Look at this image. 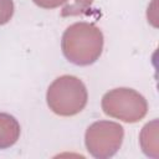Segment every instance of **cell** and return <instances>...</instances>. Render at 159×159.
<instances>
[{"label": "cell", "instance_id": "obj_4", "mask_svg": "<svg viewBox=\"0 0 159 159\" xmlns=\"http://www.w3.org/2000/svg\"><path fill=\"white\" fill-rule=\"evenodd\" d=\"M123 134V128L118 123L109 120L96 122L86 132L87 150L94 158H109L120 148Z\"/></svg>", "mask_w": 159, "mask_h": 159}, {"label": "cell", "instance_id": "obj_1", "mask_svg": "<svg viewBox=\"0 0 159 159\" xmlns=\"http://www.w3.org/2000/svg\"><path fill=\"white\" fill-rule=\"evenodd\" d=\"M61 47L65 57L80 66H87L98 60L103 48L102 31L88 22H76L66 29Z\"/></svg>", "mask_w": 159, "mask_h": 159}, {"label": "cell", "instance_id": "obj_2", "mask_svg": "<svg viewBox=\"0 0 159 159\" xmlns=\"http://www.w3.org/2000/svg\"><path fill=\"white\" fill-rule=\"evenodd\" d=\"M87 89L83 82L70 75L56 78L47 89V104L58 116H75L87 103Z\"/></svg>", "mask_w": 159, "mask_h": 159}, {"label": "cell", "instance_id": "obj_7", "mask_svg": "<svg viewBox=\"0 0 159 159\" xmlns=\"http://www.w3.org/2000/svg\"><path fill=\"white\" fill-rule=\"evenodd\" d=\"M32 1L37 6H40V7H43V9H53V7H57V6L62 5L67 0H32Z\"/></svg>", "mask_w": 159, "mask_h": 159}, {"label": "cell", "instance_id": "obj_3", "mask_svg": "<svg viewBox=\"0 0 159 159\" xmlns=\"http://www.w3.org/2000/svg\"><path fill=\"white\" fill-rule=\"evenodd\" d=\"M103 112L127 123H135L144 118L148 111L145 98L132 88H116L102 98Z\"/></svg>", "mask_w": 159, "mask_h": 159}, {"label": "cell", "instance_id": "obj_5", "mask_svg": "<svg viewBox=\"0 0 159 159\" xmlns=\"http://www.w3.org/2000/svg\"><path fill=\"white\" fill-rule=\"evenodd\" d=\"M20 135V124L7 114L0 113V149H5L16 143Z\"/></svg>", "mask_w": 159, "mask_h": 159}, {"label": "cell", "instance_id": "obj_6", "mask_svg": "<svg viewBox=\"0 0 159 159\" xmlns=\"http://www.w3.org/2000/svg\"><path fill=\"white\" fill-rule=\"evenodd\" d=\"M14 14V2L12 0H0V25H4L10 21Z\"/></svg>", "mask_w": 159, "mask_h": 159}]
</instances>
